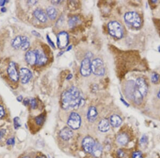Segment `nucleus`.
<instances>
[{
	"label": "nucleus",
	"instance_id": "nucleus-1",
	"mask_svg": "<svg viewBox=\"0 0 160 158\" xmlns=\"http://www.w3.org/2000/svg\"><path fill=\"white\" fill-rule=\"evenodd\" d=\"M62 108L65 110L75 109L84 103V99L79 89L73 86L62 93Z\"/></svg>",
	"mask_w": 160,
	"mask_h": 158
},
{
	"label": "nucleus",
	"instance_id": "nucleus-2",
	"mask_svg": "<svg viewBox=\"0 0 160 158\" xmlns=\"http://www.w3.org/2000/svg\"><path fill=\"white\" fill-rule=\"evenodd\" d=\"M124 17L126 22L134 28H139L142 25L141 18L136 12H128L125 14Z\"/></svg>",
	"mask_w": 160,
	"mask_h": 158
},
{
	"label": "nucleus",
	"instance_id": "nucleus-3",
	"mask_svg": "<svg viewBox=\"0 0 160 158\" xmlns=\"http://www.w3.org/2000/svg\"><path fill=\"white\" fill-rule=\"evenodd\" d=\"M109 33L115 38L120 39L123 36V31L121 25L119 22L113 21L108 24Z\"/></svg>",
	"mask_w": 160,
	"mask_h": 158
},
{
	"label": "nucleus",
	"instance_id": "nucleus-4",
	"mask_svg": "<svg viewBox=\"0 0 160 158\" xmlns=\"http://www.w3.org/2000/svg\"><path fill=\"white\" fill-rule=\"evenodd\" d=\"M91 72L97 76H103L105 72L103 62L101 59L97 58L93 60L91 63Z\"/></svg>",
	"mask_w": 160,
	"mask_h": 158
},
{
	"label": "nucleus",
	"instance_id": "nucleus-5",
	"mask_svg": "<svg viewBox=\"0 0 160 158\" xmlns=\"http://www.w3.org/2000/svg\"><path fill=\"white\" fill-rule=\"evenodd\" d=\"M134 89L139 93L143 97H145L148 90L147 83L143 78L139 77L137 78L134 84Z\"/></svg>",
	"mask_w": 160,
	"mask_h": 158
},
{
	"label": "nucleus",
	"instance_id": "nucleus-6",
	"mask_svg": "<svg viewBox=\"0 0 160 158\" xmlns=\"http://www.w3.org/2000/svg\"><path fill=\"white\" fill-rule=\"evenodd\" d=\"M81 124V119L80 115L76 112H72L70 113L67 124L70 128L72 129H78L80 128Z\"/></svg>",
	"mask_w": 160,
	"mask_h": 158
},
{
	"label": "nucleus",
	"instance_id": "nucleus-7",
	"mask_svg": "<svg viewBox=\"0 0 160 158\" xmlns=\"http://www.w3.org/2000/svg\"><path fill=\"white\" fill-rule=\"evenodd\" d=\"M8 75L11 81L18 82L19 78V74H18L16 64L13 62H11L8 67Z\"/></svg>",
	"mask_w": 160,
	"mask_h": 158
},
{
	"label": "nucleus",
	"instance_id": "nucleus-8",
	"mask_svg": "<svg viewBox=\"0 0 160 158\" xmlns=\"http://www.w3.org/2000/svg\"><path fill=\"white\" fill-rule=\"evenodd\" d=\"M69 42L68 34L66 31H62L57 36V45L60 49H63L68 45Z\"/></svg>",
	"mask_w": 160,
	"mask_h": 158
},
{
	"label": "nucleus",
	"instance_id": "nucleus-9",
	"mask_svg": "<svg viewBox=\"0 0 160 158\" xmlns=\"http://www.w3.org/2000/svg\"><path fill=\"white\" fill-rule=\"evenodd\" d=\"M81 74L83 76H89L91 72V63L89 58H85L83 60L81 63Z\"/></svg>",
	"mask_w": 160,
	"mask_h": 158
},
{
	"label": "nucleus",
	"instance_id": "nucleus-10",
	"mask_svg": "<svg viewBox=\"0 0 160 158\" xmlns=\"http://www.w3.org/2000/svg\"><path fill=\"white\" fill-rule=\"evenodd\" d=\"M95 143L96 142L91 137H85L82 141V146L84 150L87 153H92Z\"/></svg>",
	"mask_w": 160,
	"mask_h": 158
},
{
	"label": "nucleus",
	"instance_id": "nucleus-11",
	"mask_svg": "<svg viewBox=\"0 0 160 158\" xmlns=\"http://www.w3.org/2000/svg\"><path fill=\"white\" fill-rule=\"evenodd\" d=\"M130 140V136L129 133L126 131H123L118 133L116 138V141L121 146L127 145Z\"/></svg>",
	"mask_w": 160,
	"mask_h": 158
},
{
	"label": "nucleus",
	"instance_id": "nucleus-12",
	"mask_svg": "<svg viewBox=\"0 0 160 158\" xmlns=\"http://www.w3.org/2000/svg\"><path fill=\"white\" fill-rule=\"evenodd\" d=\"M19 76L21 77V83L23 84H27L31 79L32 73L29 69L26 68H23L20 70Z\"/></svg>",
	"mask_w": 160,
	"mask_h": 158
},
{
	"label": "nucleus",
	"instance_id": "nucleus-13",
	"mask_svg": "<svg viewBox=\"0 0 160 158\" xmlns=\"http://www.w3.org/2000/svg\"><path fill=\"white\" fill-rule=\"evenodd\" d=\"M60 138L65 140H68L73 136V133L71 128L69 127H65L60 131L59 133Z\"/></svg>",
	"mask_w": 160,
	"mask_h": 158
},
{
	"label": "nucleus",
	"instance_id": "nucleus-14",
	"mask_svg": "<svg viewBox=\"0 0 160 158\" xmlns=\"http://www.w3.org/2000/svg\"><path fill=\"white\" fill-rule=\"evenodd\" d=\"M25 59L27 62L31 65L36 64L37 56L35 51H29L25 55Z\"/></svg>",
	"mask_w": 160,
	"mask_h": 158
},
{
	"label": "nucleus",
	"instance_id": "nucleus-15",
	"mask_svg": "<svg viewBox=\"0 0 160 158\" xmlns=\"http://www.w3.org/2000/svg\"><path fill=\"white\" fill-rule=\"evenodd\" d=\"M37 56V61H36V64H38L39 66H43L47 63V58L42 51L36 50H35Z\"/></svg>",
	"mask_w": 160,
	"mask_h": 158
},
{
	"label": "nucleus",
	"instance_id": "nucleus-16",
	"mask_svg": "<svg viewBox=\"0 0 160 158\" xmlns=\"http://www.w3.org/2000/svg\"><path fill=\"white\" fill-rule=\"evenodd\" d=\"M34 15L41 23H46L47 21V16L44 11L40 9H37L34 12Z\"/></svg>",
	"mask_w": 160,
	"mask_h": 158
},
{
	"label": "nucleus",
	"instance_id": "nucleus-17",
	"mask_svg": "<svg viewBox=\"0 0 160 158\" xmlns=\"http://www.w3.org/2000/svg\"><path fill=\"white\" fill-rule=\"evenodd\" d=\"M98 116V112L97 109L94 107H90L88 109L87 113V118L90 122H92L96 120Z\"/></svg>",
	"mask_w": 160,
	"mask_h": 158
},
{
	"label": "nucleus",
	"instance_id": "nucleus-18",
	"mask_svg": "<svg viewBox=\"0 0 160 158\" xmlns=\"http://www.w3.org/2000/svg\"><path fill=\"white\" fill-rule=\"evenodd\" d=\"M109 122L114 127H119L122 123V119L119 115H113L110 117Z\"/></svg>",
	"mask_w": 160,
	"mask_h": 158
},
{
	"label": "nucleus",
	"instance_id": "nucleus-19",
	"mask_svg": "<svg viewBox=\"0 0 160 158\" xmlns=\"http://www.w3.org/2000/svg\"><path fill=\"white\" fill-rule=\"evenodd\" d=\"M110 128V122L107 119L101 120L98 125V129L101 132H107Z\"/></svg>",
	"mask_w": 160,
	"mask_h": 158
},
{
	"label": "nucleus",
	"instance_id": "nucleus-20",
	"mask_svg": "<svg viewBox=\"0 0 160 158\" xmlns=\"http://www.w3.org/2000/svg\"><path fill=\"white\" fill-rule=\"evenodd\" d=\"M103 151V148L101 144L99 143H95V146L93 148V150L92 151V154L95 157H99L101 155Z\"/></svg>",
	"mask_w": 160,
	"mask_h": 158
},
{
	"label": "nucleus",
	"instance_id": "nucleus-21",
	"mask_svg": "<svg viewBox=\"0 0 160 158\" xmlns=\"http://www.w3.org/2000/svg\"><path fill=\"white\" fill-rule=\"evenodd\" d=\"M47 14L50 19L54 20L57 17V11L54 7H49L47 8Z\"/></svg>",
	"mask_w": 160,
	"mask_h": 158
},
{
	"label": "nucleus",
	"instance_id": "nucleus-22",
	"mask_svg": "<svg viewBox=\"0 0 160 158\" xmlns=\"http://www.w3.org/2000/svg\"><path fill=\"white\" fill-rule=\"evenodd\" d=\"M22 43V36H17L12 41V46L15 49H18L21 48Z\"/></svg>",
	"mask_w": 160,
	"mask_h": 158
},
{
	"label": "nucleus",
	"instance_id": "nucleus-23",
	"mask_svg": "<svg viewBox=\"0 0 160 158\" xmlns=\"http://www.w3.org/2000/svg\"><path fill=\"white\" fill-rule=\"evenodd\" d=\"M30 46V42L29 38L26 36H22V43L21 45V49L23 51H26L29 49Z\"/></svg>",
	"mask_w": 160,
	"mask_h": 158
},
{
	"label": "nucleus",
	"instance_id": "nucleus-24",
	"mask_svg": "<svg viewBox=\"0 0 160 158\" xmlns=\"http://www.w3.org/2000/svg\"><path fill=\"white\" fill-rule=\"evenodd\" d=\"M44 120H45V117L44 115H40L35 118V123L36 125L38 126H42L43 125Z\"/></svg>",
	"mask_w": 160,
	"mask_h": 158
},
{
	"label": "nucleus",
	"instance_id": "nucleus-25",
	"mask_svg": "<svg viewBox=\"0 0 160 158\" xmlns=\"http://www.w3.org/2000/svg\"><path fill=\"white\" fill-rule=\"evenodd\" d=\"M148 143V138L146 135H143L140 140V144L142 146H146Z\"/></svg>",
	"mask_w": 160,
	"mask_h": 158
},
{
	"label": "nucleus",
	"instance_id": "nucleus-26",
	"mask_svg": "<svg viewBox=\"0 0 160 158\" xmlns=\"http://www.w3.org/2000/svg\"><path fill=\"white\" fill-rule=\"evenodd\" d=\"M79 22V20L78 17H73L70 18L69 21H68V23H69V25L70 27H74Z\"/></svg>",
	"mask_w": 160,
	"mask_h": 158
},
{
	"label": "nucleus",
	"instance_id": "nucleus-27",
	"mask_svg": "<svg viewBox=\"0 0 160 158\" xmlns=\"http://www.w3.org/2000/svg\"><path fill=\"white\" fill-rule=\"evenodd\" d=\"M150 79H151V82H152L153 83L156 84V83H158L160 80V76H159V74H157V73L153 72L152 74Z\"/></svg>",
	"mask_w": 160,
	"mask_h": 158
},
{
	"label": "nucleus",
	"instance_id": "nucleus-28",
	"mask_svg": "<svg viewBox=\"0 0 160 158\" xmlns=\"http://www.w3.org/2000/svg\"><path fill=\"white\" fill-rule=\"evenodd\" d=\"M13 125L15 129H18L21 126L19 118L17 117L13 119Z\"/></svg>",
	"mask_w": 160,
	"mask_h": 158
},
{
	"label": "nucleus",
	"instance_id": "nucleus-29",
	"mask_svg": "<svg viewBox=\"0 0 160 158\" xmlns=\"http://www.w3.org/2000/svg\"><path fill=\"white\" fill-rule=\"evenodd\" d=\"M131 158H144L142 152L140 151H136L132 152Z\"/></svg>",
	"mask_w": 160,
	"mask_h": 158
},
{
	"label": "nucleus",
	"instance_id": "nucleus-30",
	"mask_svg": "<svg viewBox=\"0 0 160 158\" xmlns=\"http://www.w3.org/2000/svg\"><path fill=\"white\" fill-rule=\"evenodd\" d=\"M126 155V152L122 149H119L116 152V156L117 158H125Z\"/></svg>",
	"mask_w": 160,
	"mask_h": 158
},
{
	"label": "nucleus",
	"instance_id": "nucleus-31",
	"mask_svg": "<svg viewBox=\"0 0 160 158\" xmlns=\"http://www.w3.org/2000/svg\"><path fill=\"white\" fill-rule=\"evenodd\" d=\"M15 142H16V140H15V138H9L8 139L6 140V144L7 146H14L15 144Z\"/></svg>",
	"mask_w": 160,
	"mask_h": 158
},
{
	"label": "nucleus",
	"instance_id": "nucleus-32",
	"mask_svg": "<svg viewBox=\"0 0 160 158\" xmlns=\"http://www.w3.org/2000/svg\"><path fill=\"white\" fill-rule=\"evenodd\" d=\"M7 134V130L5 128H0V142L2 141Z\"/></svg>",
	"mask_w": 160,
	"mask_h": 158
},
{
	"label": "nucleus",
	"instance_id": "nucleus-33",
	"mask_svg": "<svg viewBox=\"0 0 160 158\" xmlns=\"http://www.w3.org/2000/svg\"><path fill=\"white\" fill-rule=\"evenodd\" d=\"M29 103L31 106L32 108L35 109L37 107V102H36V99H32L29 101Z\"/></svg>",
	"mask_w": 160,
	"mask_h": 158
},
{
	"label": "nucleus",
	"instance_id": "nucleus-34",
	"mask_svg": "<svg viewBox=\"0 0 160 158\" xmlns=\"http://www.w3.org/2000/svg\"><path fill=\"white\" fill-rule=\"evenodd\" d=\"M5 115V110L2 105H0V119H2Z\"/></svg>",
	"mask_w": 160,
	"mask_h": 158
},
{
	"label": "nucleus",
	"instance_id": "nucleus-35",
	"mask_svg": "<svg viewBox=\"0 0 160 158\" xmlns=\"http://www.w3.org/2000/svg\"><path fill=\"white\" fill-rule=\"evenodd\" d=\"M47 40H48V42H49V44H50V45H51V46L53 48H55V46H54V43L52 42L51 40V39L49 38V37L48 35H47Z\"/></svg>",
	"mask_w": 160,
	"mask_h": 158
},
{
	"label": "nucleus",
	"instance_id": "nucleus-36",
	"mask_svg": "<svg viewBox=\"0 0 160 158\" xmlns=\"http://www.w3.org/2000/svg\"><path fill=\"white\" fill-rule=\"evenodd\" d=\"M29 101H30V100L29 99H25V100L23 101V105L27 106V105H29Z\"/></svg>",
	"mask_w": 160,
	"mask_h": 158
},
{
	"label": "nucleus",
	"instance_id": "nucleus-37",
	"mask_svg": "<svg viewBox=\"0 0 160 158\" xmlns=\"http://www.w3.org/2000/svg\"><path fill=\"white\" fill-rule=\"evenodd\" d=\"M32 33L33 34V35H35V36H37V37H40V36H41L40 34L38 33H37V31H32Z\"/></svg>",
	"mask_w": 160,
	"mask_h": 158
},
{
	"label": "nucleus",
	"instance_id": "nucleus-38",
	"mask_svg": "<svg viewBox=\"0 0 160 158\" xmlns=\"http://www.w3.org/2000/svg\"><path fill=\"white\" fill-rule=\"evenodd\" d=\"M62 1H52V3H54V4H59V3L61 2Z\"/></svg>",
	"mask_w": 160,
	"mask_h": 158
},
{
	"label": "nucleus",
	"instance_id": "nucleus-39",
	"mask_svg": "<svg viewBox=\"0 0 160 158\" xmlns=\"http://www.w3.org/2000/svg\"><path fill=\"white\" fill-rule=\"evenodd\" d=\"M23 97L22 96H19L17 98V99L18 101V102H21L22 100H23Z\"/></svg>",
	"mask_w": 160,
	"mask_h": 158
},
{
	"label": "nucleus",
	"instance_id": "nucleus-40",
	"mask_svg": "<svg viewBox=\"0 0 160 158\" xmlns=\"http://www.w3.org/2000/svg\"><path fill=\"white\" fill-rule=\"evenodd\" d=\"M6 1H0V6H3L5 4Z\"/></svg>",
	"mask_w": 160,
	"mask_h": 158
},
{
	"label": "nucleus",
	"instance_id": "nucleus-41",
	"mask_svg": "<svg viewBox=\"0 0 160 158\" xmlns=\"http://www.w3.org/2000/svg\"><path fill=\"white\" fill-rule=\"evenodd\" d=\"M29 3H32V4L33 5V4H35V3H37V1H29Z\"/></svg>",
	"mask_w": 160,
	"mask_h": 158
},
{
	"label": "nucleus",
	"instance_id": "nucleus-42",
	"mask_svg": "<svg viewBox=\"0 0 160 158\" xmlns=\"http://www.w3.org/2000/svg\"><path fill=\"white\" fill-rule=\"evenodd\" d=\"M72 75H71V74H70V75H68V76L67 77V80H70V79H71L72 78Z\"/></svg>",
	"mask_w": 160,
	"mask_h": 158
},
{
	"label": "nucleus",
	"instance_id": "nucleus-43",
	"mask_svg": "<svg viewBox=\"0 0 160 158\" xmlns=\"http://www.w3.org/2000/svg\"><path fill=\"white\" fill-rule=\"evenodd\" d=\"M6 11H7V9L5 8H2L1 9V11L2 12H6Z\"/></svg>",
	"mask_w": 160,
	"mask_h": 158
},
{
	"label": "nucleus",
	"instance_id": "nucleus-44",
	"mask_svg": "<svg viewBox=\"0 0 160 158\" xmlns=\"http://www.w3.org/2000/svg\"><path fill=\"white\" fill-rule=\"evenodd\" d=\"M121 101H122V102H124V105H127V106H128V107L129 106V105L127 103V102H126V101H124V99H121Z\"/></svg>",
	"mask_w": 160,
	"mask_h": 158
},
{
	"label": "nucleus",
	"instance_id": "nucleus-45",
	"mask_svg": "<svg viewBox=\"0 0 160 158\" xmlns=\"http://www.w3.org/2000/svg\"><path fill=\"white\" fill-rule=\"evenodd\" d=\"M36 158H46V156H43V155H42V156H39V157H36Z\"/></svg>",
	"mask_w": 160,
	"mask_h": 158
},
{
	"label": "nucleus",
	"instance_id": "nucleus-46",
	"mask_svg": "<svg viewBox=\"0 0 160 158\" xmlns=\"http://www.w3.org/2000/svg\"><path fill=\"white\" fill-rule=\"evenodd\" d=\"M158 97L159 98V99H160V90H159V92H158Z\"/></svg>",
	"mask_w": 160,
	"mask_h": 158
},
{
	"label": "nucleus",
	"instance_id": "nucleus-47",
	"mask_svg": "<svg viewBox=\"0 0 160 158\" xmlns=\"http://www.w3.org/2000/svg\"><path fill=\"white\" fill-rule=\"evenodd\" d=\"M22 158H31L29 157V156H25V157H23Z\"/></svg>",
	"mask_w": 160,
	"mask_h": 158
},
{
	"label": "nucleus",
	"instance_id": "nucleus-48",
	"mask_svg": "<svg viewBox=\"0 0 160 158\" xmlns=\"http://www.w3.org/2000/svg\"><path fill=\"white\" fill-rule=\"evenodd\" d=\"M71 47H72V46H70V47H69V48H68V49H67V51H69V50H70V49H72V48H71Z\"/></svg>",
	"mask_w": 160,
	"mask_h": 158
},
{
	"label": "nucleus",
	"instance_id": "nucleus-49",
	"mask_svg": "<svg viewBox=\"0 0 160 158\" xmlns=\"http://www.w3.org/2000/svg\"><path fill=\"white\" fill-rule=\"evenodd\" d=\"M158 50H159V52H160V46L159 47V48H158Z\"/></svg>",
	"mask_w": 160,
	"mask_h": 158
}]
</instances>
